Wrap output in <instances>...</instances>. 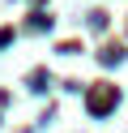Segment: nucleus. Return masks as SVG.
<instances>
[{
    "label": "nucleus",
    "mask_w": 128,
    "mask_h": 133,
    "mask_svg": "<svg viewBox=\"0 0 128 133\" xmlns=\"http://www.w3.org/2000/svg\"><path fill=\"white\" fill-rule=\"evenodd\" d=\"M115 86H102V90H94V95H90V112L94 116H102V112H111V107H115Z\"/></svg>",
    "instance_id": "obj_1"
}]
</instances>
